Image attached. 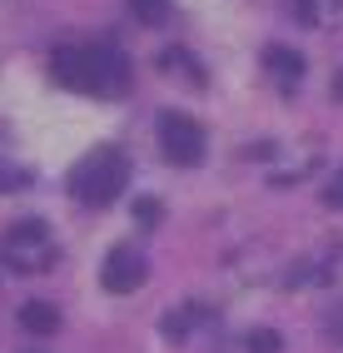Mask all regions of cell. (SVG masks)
Wrapping results in <instances>:
<instances>
[{
	"mask_svg": "<svg viewBox=\"0 0 343 353\" xmlns=\"http://www.w3.org/2000/svg\"><path fill=\"white\" fill-rule=\"evenodd\" d=\"M50 75L80 95H110L129 85V65L120 50H105V45H65L50 60Z\"/></svg>",
	"mask_w": 343,
	"mask_h": 353,
	"instance_id": "obj_1",
	"label": "cell"
},
{
	"mask_svg": "<svg viewBox=\"0 0 343 353\" xmlns=\"http://www.w3.org/2000/svg\"><path fill=\"white\" fill-rule=\"evenodd\" d=\"M125 179H129V159L120 150H90L70 170V194L90 209H105L110 199H120Z\"/></svg>",
	"mask_w": 343,
	"mask_h": 353,
	"instance_id": "obj_2",
	"label": "cell"
},
{
	"mask_svg": "<svg viewBox=\"0 0 343 353\" xmlns=\"http://www.w3.org/2000/svg\"><path fill=\"white\" fill-rule=\"evenodd\" d=\"M0 254H6L15 269H50L55 264V239L40 219H20L6 239H0Z\"/></svg>",
	"mask_w": 343,
	"mask_h": 353,
	"instance_id": "obj_3",
	"label": "cell"
},
{
	"mask_svg": "<svg viewBox=\"0 0 343 353\" xmlns=\"http://www.w3.org/2000/svg\"><path fill=\"white\" fill-rule=\"evenodd\" d=\"M159 150H165L169 164H199L204 159L199 120H189V114H179V110H165L159 114Z\"/></svg>",
	"mask_w": 343,
	"mask_h": 353,
	"instance_id": "obj_4",
	"label": "cell"
},
{
	"mask_svg": "<svg viewBox=\"0 0 343 353\" xmlns=\"http://www.w3.org/2000/svg\"><path fill=\"white\" fill-rule=\"evenodd\" d=\"M145 274H149V259H145L140 249L120 244V249H110V254H105V264H100V284H105L110 294H134V289L145 284Z\"/></svg>",
	"mask_w": 343,
	"mask_h": 353,
	"instance_id": "obj_5",
	"label": "cell"
},
{
	"mask_svg": "<svg viewBox=\"0 0 343 353\" xmlns=\"http://www.w3.org/2000/svg\"><path fill=\"white\" fill-rule=\"evenodd\" d=\"M264 70H269V75H279V85H293L304 75V55L289 50V45H269V50H264Z\"/></svg>",
	"mask_w": 343,
	"mask_h": 353,
	"instance_id": "obj_6",
	"label": "cell"
},
{
	"mask_svg": "<svg viewBox=\"0 0 343 353\" xmlns=\"http://www.w3.org/2000/svg\"><path fill=\"white\" fill-rule=\"evenodd\" d=\"M20 328H30V334H40V339H50L55 328H60V314L50 309V303H40V299H30L25 309H20Z\"/></svg>",
	"mask_w": 343,
	"mask_h": 353,
	"instance_id": "obj_7",
	"label": "cell"
},
{
	"mask_svg": "<svg viewBox=\"0 0 343 353\" xmlns=\"http://www.w3.org/2000/svg\"><path fill=\"white\" fill-rule=\"evenodd\" d=\"M129 10H134V20H145V26H165L169 20V0H129Z\"/></svg>",
	"mask_w": 343,
	"mask_h": 353,
	"instance_id": "obj_8",
	"label": "cell"
},
{
	"mask_svg": "<svg viewBox=\"0 0 343 353\" xmlns=\"http://www.w3.org/2000/svg\"><path fill=\"white\" fill-rule=\"evenodd\" d=\"M199 319H209V314H204V309H179V314H169V319H165V334L179 343V339H185V334H189V328H194Z\"/></svg>",
	"mask_w": 343,
	"mask_h": 353,
	"instance_id": "obj_9",
	"label": "cell"
},
{
	"mask_svg": "<svg viewBox=\"0 0 343 353\" xmlns=\"http://www.w3.org/2000/svg\"><path fill=\"white\" fill-rule=\"evenodd\" d=\"M189 55L185 50H165V55H159V65H165V70H174V75H189V80H204V70L199 65H185Z\"/></svg>",
	"mask_w": 343,
	"mask_h": 353,
	"instance_id": "obj_10",
	"label": "cell"
},
{
	"mask_svg": "<svg viewBox=\"0 0 343 353\" xmlns=\"http://www.w3.org/2000/svg\"><path fill=\"white\" fill-rule=\"evenodd\" d=\"M284 343H279V334H273V328H254V334H249V353H279Z\"/></svg>",
	"mask_w": 343,
	"mask_h": 353,
	"instance_id": "obj_11",
	"label": "cell"
},
{
	"mask_svg": "<svg viewBox=\"0 0 343 353\" xmlns=\"http://www.w3.org/2000/svg\"><path fill=\"white\" fill-rule=\"evenodd\" d=\"M159 214H165L159 199H134V219H140V224H159Z\"/></svg>",
	"mask_w": 343,
	"mask_h": 353,
	"instance_id": "obj_12",
	"label": "cell"
},
{
	"mask_svg": "<svg viewBox=\"0 0 343 353\" xmlns=\"http://www.w3.org/2000/svg\"><path fill=\"white\" fill-rule=\"evenodd\" d=\"M324 204H333V209H343V164L333 170V179L324 184Z\"/></svg>",
	"mask_w": 343,
	"mask_h": 353,
	"instance_id": "obj_13",
	"label": "cell"
},
{
	"mask_svg": "<svg viewBox=\"0 0 343 353\" xmlns=\"http://www.w3.org/2000/svg\"><path fill=\"white\" fill-rule=\"evenodd\" d=\"M324 328H329V339H333V343H343V303H333V309H329Z\"/></svg>",
	"mask_w": 343,
	"mask_h": 353,
	"instance_id": "obj_14",
	"label": "cell"
},
{
	"mask_svg": "<svg viewBox=\"0 0 343 353\" xmlns=\"http://www.w3.org/2000/svg\"><path fill=\"white\" fill-rule=\"evenodd\" d=\"M293 15H299V26H313V20H318L313 0H293Z\"/></svg>",
	"mask_w": 343,
	"mask_h": 353,
	"instance_id": "obj_15",
	"label": "cell"
},
{
	"mask_svg": "<svg viewBox=\"0 0 343 353\" xmlns=\"http://www.w3.org/2000/svg\"><path fill=\"white\" fill-rule=\"evenodd\" d=\"M20 184H25L20 170H0V190H20Z\"/></svg>",
	"mask_w": 343,
	"mask_h": 353,
	"instance_id": "obj_16",
	"label": "cell"
},
{
	"mask_svg": "<svg viewBox=\"0 0 343 353\" xmlns=\"http://www.w3.org/2000/svg\"><path fill=\"white\" fill-rule=\"evenodd\" d=\"M333 100H343V70L333 75Z\"/></svg>",
	"mask_w": 343,
	"mask_h": 353,
	"instance_id": "obj_17",
	"label": "cell"
}]
</instances>
